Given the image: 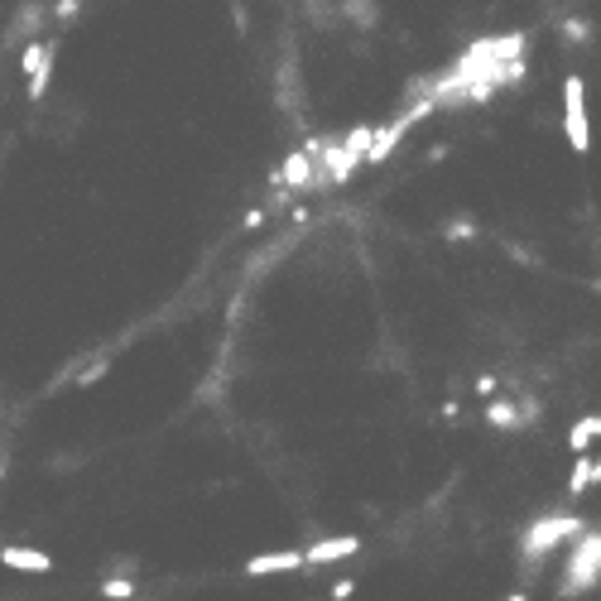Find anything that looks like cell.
<instances>
[{"label": "cell", "instance_id": "6da1fadb", "mask_svg": "<svg viewBox=\"0 0 601 601\" xmlns=\"http://www.w3.org/2000/svg\"><path fill=\"white\" fill-rule=\"evenodd\" d=\"M582 529H587V525L578 520V515H539V520L520 534V558L529 563V572H534V563H543V558H549L558 543L578 539Z\"/></svg>", "mask_w": 601, "mask_h": 601}, {"label": "cell", "instance_id": "7a4b0ae2", "mask_svg": "<svg viewBox=\"0 0 601 601\" xmlns=\"http://www.w3.org/2000/svg\"><path fill=\"white\" fill-rule=\"evenodd\" d=\"M597 582H601V534L582 529L578 549H572L568 568H563V582H558V597H582V592H592Z\"/></svg>", "mask_w": 601, "mask_h": 601}, {"label": "cell", "instance_id": "3957f363", "mask_svg": "<svg viewBox=\"0 0 601 601\" xmlns=\"http://www.w3.org/2000/svg\"><path fill=\"white\" fill-rule=\"evenodd\" d=\"M563 135L572 155H592V121H587V82L582 73L563 77Z\"/></svg>", "mask_w": 601, "mask_h": 601}, {"label": "cell", "instance_id": "277c9868", "mask_svg": "<svg viewBox=\"0 0 601 601\" xmlns=\"http://www.w3.org/2000/svg\"><path fill=\"white\" fill-rule=\"evenodd\" d=\"M274 184L284 193H309L318 188V139H309V145H299L293 155L284 159V169L274 174Z\"/></svg>", "mask_w": 601, "mask_h": 601}, {"label": "cell", "instance_id": "5b68a950", "mask_svg": "<svg viewBox=\"0 0 601 601\" xmlns=\"http://www.w3.org/2000/svg\"><path fill=\"white\" fill-rule=\"evenodd\" d=\"M361 549L356 534H337V539H318L313 549H303V568H323V563H337V558H352Z\"/></svg>", "mask_w": 601, "mask_h": 601}, {"label": "cell", "instance_id": "8992f818", "mask_svg": "<svg viewBox=\"0 0 601 601\" xmlns=\"http://www.w3.org/2000/svg\"><path fill=\"white\" fill-rule=\"evenodd\" d=\"M303 568V549H284V553H256L246 558V578H274V572H299Z\"/></svg>", "mask_w": 601, "mask_h": 601}, {"label": "cell", "instance_id": "52a82bcc", "mask_svg": "<svg viewBox=\"0 0 601 601\" xmlns=\"http://www.w3.org/2000/svg\"><path fill=\"white\" fill-rule=\"evenodd\" d=\"M0 563L15 568V572H53V558L39 549H24V543H5L0 549Z\"/></svg>", "mask_w": 601, "mask_h": 601}, {"label": "cell", "instance_id": "ba28073f", "mask_svg": "<svg viewBox=\"0 0 601 601\" xmlns=\"http://www.w3.org/2000/svg\"><path fill=\"white\" fill-rule=\"evenodd\" d=\"M486 424H491V428H529V418H525V409H515V404L510 399H491V404H486Z\"/></svg>", "mask_w": 601, "mask_h": 601}, {"label": "cell", "instance_id": "9c48e42d", "mask_svg": "<svg viewBox=\"0 0 601 601\" xmlns=\"http://www.w3.org/2000/svg\"><path fill=\"white\" fill-rule=\"evenodd\" d=\"M49 63H53V44H44V39L24 44V53H20V73H24V77H34L39 67H49Z\"/></svg>", "mask_w": 601, "mask_h": 601}, {"label": "cell", "instance_id": "30bf717a", "mask_svg": "<svg viewBox=\"0 0 601 601\" xmlns=\"http://www.w3.org/2000/svg\"><path fill=\"white\" fill-rule=\"evenodd\" d=\"M592 438H597V414H582L578 424H572V433H568V447H572V453H587Z\"/></svg>", "mask_w": 601, "mask_h": 601}, {"label": "cell", "instance_id": "8fae6325", "mask_svg": "<svg viewBox=\"0 0 601 601\" xmlns=\"http://www.w3.org/2000/svg\"><path fill=\"white\" fill-rule=\"evenodd\" d=\"M587 486H592V453H578L572 477H568V496H587Z\"/></svg>", "mask_w": 601, "mask_h": 601}, {"label": "cell", "instance_id": "7c38bea8", "mask_svg": "<svg viewBox=\"0 0 601 601\" xmlns=\"http://www.w3.org/2000/svg\"><path fill=\"white\" fill-rule=\"evenodd\" d=\"M371 139H375V125H352V130L342 135V145L352 149V155L366 164V149H371Z\"/></svg>", "mask_w": 601, "mask_h": 601}, {"label": "cell", "instance_id": "4fadbf2b", "mask_svg": "<svg viewBox=\"0 0 601 601\" xmlns=\"http://www.w3.org/2000/svg\"><path fill=\"white\" fill-rule=\"evenodd\" d=\"M96 592H102L106 601H130V597H135V582H130V578H106Z\"/></svg>", "mask_w": 601, "mask_h": 601}, {"label": "cell", "instance_id": "5bb4252c", "mask_svg": "<svg viewBox=\"0 0 601 601\" xmlns=\"http://www.w3.org/2000/svg\"><path fill=\"white\" fill-rule=\"evenodd\" d=\"M342 15L346 20H366V30L375 24V0H342Z\"/></svg>", "mask_w": 601, "mask_h": 601}, {"label": "cell", "instance_id": "9a60e30c", "mask_svg": "<svg viewBox=\"0 0 601 601\" xmlns=\"http://www.w3.org/2000/svg\"><path fill=\"white\" fill-rule=\"evenodd\" d=\"M443 236H447V241H471V236H477V221L457 217V221H447V227H443Z\"/></svg>", "mask_w": 601, "mask_h": 601}, {"label": "cell", "instance_id": "2e32d148", "mask_svg": "<svg viewBox=\"0 0 601 601\" xmlns=\"http://www.w3.org/2000/svg\"><path fill=\"white\" fill-rule=\"evenodd\" d=\"M106 371H111V356H102V361H92V366H82V375H77V385L87 390V385H96V381H106Z\"/></svg>", "mask_w": 601, "mask_h": 601}, {"label": "cell", "instance_id": "e0dca14e", "mask_svg": "<svg viewBox=\"0 0 601 601\" xmlns=\"http://www.w3.org/2000/svg\"><path fill=\"white\" fill-rule=\"evenodd\" d=\"M563 39H568V44H587V39H592V24H587V20H568Z\"/></svg>", "mask_w": 601, "mask_h": 601}, {"label": "cell", "instance_id": "ac0fdd59", "mask_svg": "<svg viewBox=\"0 0 601 601\" xmlns=\"http://www.w3.org/2000/svg\"><path fill=\"white\" fill-rule=\"evenodd\" d=\"M265 227V207H250L246 212V231H260Z\"/></svg>", "mask_w": 601, "mask_h": 601}, {"label": "cell", "instance_id": "d6986e66", "mask_svg": "<svg viewBox=\"0 0 601 601\" xmlns=\"http://www.w3.org/2000/svg\"><path fill=\"white\" fill-rule=\"evenodd\" d=\"M352 592H356V582H352V578H342L337 587H332V601H346V597H352Z\"/></svg>", "mask_w": 601, "mask_h": 601}, {"label": "cell", "instance_id": "ffe728a7", "mask_svg": "<svg viewBox=\"0 0 601 601\" xmlns=\"http://www.w3.org/2000/svg\"><path fill=\"white\" fill-rule=\"evenodd\" d=\"M506 250H510V256H515V265H539V260H534V256H529V250H525V246H515V241H510Z\"/></svg>", "mask_w": 601, "mask_h": 601}, {"label": "cell", "instance_id": "44dd1931", "mask_svg": "<svg viewBox=\"0 0 601 601\" xmlns=\"http://www.w3.org/2000/svg\"><path fill=\"white\" fill-rule=\"evenodd\" d=\"M77 10H82V0H63V5H58V10H53V15H58V20H73V15H77Z\"/></svg>", "mask_w": 601, "mask_h": 601}, {"label": "cell", "instance_id": "7402d4cb", "mask_svg": "<svg viewBox=\"0 0 601 601\" xmlns=\"http://www.w3.org/2000/svg\"><path fill=\"white\" fill-rule=\"evenodd\" d=\"M477 395H496V375H477Z\"/></svg>", "mask_w": 601, "mask_h": 601}, {"label": "cell", "instance_id": "603a6c76", "mask_svg": "<svg viewBox=\"0 0 601 601\" xmlns=\"http://www.w3.org/2000/svg\"><path fill=\"white\" fill-rule=\"evenodd\" d=\"M592 486H601V462H592Z\"/></svg>", "mask_w": 601, "mask_h": 601}, {"label": "cell", "instance_id": "cb8c5ba5", "mask_svg": "<svg viewBox=\"0 0 601 601\" xmlns=\"http://www.w3.org/2000/svg\"><path fill=\"white\" fill-rule=\"evenodd\" d=\"M506 601H529V597H525V592H510V597H506Z\"/></svg>", "mask_w": 601, "mask_h": 601}, {"label": "cell", "instance_id": "d4e9b609", "mask_svg": "<svg viewBox=\"0 0 601 601\" xmlns=\"http://www.w3.org/2000/svg\"><path fill=\"white\" fill-rule=\"evenodd\" d=\"M5 471H10V467H5V462H0V481H5Z\"/></svg>", "mask_w": 601, "mask_h": 601}, {"label": "cell", "instance_id": "484cf974", "mask_svg": "<svg viewBox=\"0 0 601 601\" xmlns=\"http://www.w3.org/2000/svg\"><path fill=\"white\" fill-rule=\"evenodd\" d=\"M597 438H601V414H597Z\"/></svg>", "mask_w": 601, "mask_h": 601}]
</instances>
